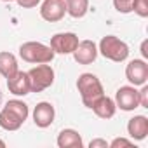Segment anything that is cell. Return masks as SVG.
<instances>
[{
	"label": "cell",
	"mask_w": 148,
	"mask_h": 148,
	"mask_svg": "<svg viewBox=\"0 0 148 148\" xmlns=\"http://www.w3.org/2000/svg\"><path fill=\"white\" fill-rule=\"evenodd\" d=\"M77 89L80 92V98H82V103L91 108L92 103L103 96V86L99 82V79L92 73H82L77 80Z\"/></svg>",
	"instance_id": "6da1fadb"
},
{
	"label": "cell",
	"mask_w": 148,
	"mask_h": 148,
	"mask_svg": "<svg viewBox=\"0 0 148 148\" xmlns=\"http://www.w3.org/2000/svg\"><path fill=\"white\" fill-rule=\"evenodd\" d=\"M19 56L26 63H51L54 59V51L51 45H45L42 42H25L19 47Z\"/></svg>",
	"instance_id": "7a4b0ae2"
},
{
	"label": "cell",
	"mask_w": 148,
	"mask_h": 148,
	"mask_svg": "<svg viewBox=\"0 0 148 148\" xmlns=\"http://www.w3.org/2000/svg\"><path fill=\"white\" fill-rule=\"evenodd\" d=\"M98 52H101L110 61L122 63V61H125L129 58V45L124 40H120V38H117L113 35H106V37L101 38Z\"/></svg>",
	"instance_id": "3957f363"
},
{
	"label": "cell",
	"mask_w": 148,
	"mask_h": 148,
	"mask_svg": "<svg viewBox=\"0 0 148 148\" xmlns=\"http://www.w3.org/2000/svg\"><path fill=\"white\" fill-rule=\"evenodd\" d=\"M32 92H42L54 84V70L47 63H40L28 71Z\"/></svg>",
	"instance_id": "277c9868"
},
{
	"label": "cell",
	"mask_w": 148,
	"mask_h": 148,
	"mask_svg": "<svg viewBox=\"0 0 148 148\" xmlns=\"http://www.w3.org/2000/svg\"><path fill=\"white\" fill-rule=\"evenodd\" d=\"M77 45H79V37L71 32L56 33L54 37H51V49L54 51V54H73Z\"/></svg>",
	"instance_id": "5b68a950"
},
{
	"label": "cell",
	"mask_w": 148,
	"mask_h": 148,
	"mask_svg": "<svg viewBox=\"0 0 148 148\" xmlns=\"http://www.w3.org/2000/svg\"><path fill=\"white\" fill-rule=\"evenodd\" d=\"M115 105H117V108H120L124 112H132L134 108H138L139 106V98H138L136 87L134 86H124V87L117 89Z\"/></svg>",
	"instance_id": "8992f818"
},
{
	"label": "cell",
	"mask_w": 148,
	"mask_h": 148,
	"mask_svg": "<svg viewBox=\"0 0 148 148\" xmlns=\"http://www.w3.org/2000/svg\"><path fill=\"white\" fill-rule=\"evenodd\" d=\"M125 77L134 87L146 84V80H148V64H146V61L145 59L129 61V64L125 66Z\"/></svg>",
	"instance_id": "52a82bcc"
},
{
	"label": "cell",
	"mask_w": 148,
	"mask_h": 148,
	"mask_svg": "<svg viewBox=\"0 0 148 148\" xmlns=\"http://www.w3.org/2000/svg\"><path fill=\"white\" fill-rule=\"evenodd\" d=\"M66 14V4L64 0H44L40 5V16L42 19L49 23L61 21Z\"/></svg>",
	"instance_id": "ba28073f"
},
{
	"label": "cell",
	"mask_w": 148,
	"mask_h": 148,
	"mask_svg": "<svg viewBox=\"0 0 148 148\" xmlns=\"http://www.w3.org/2000/svg\"><path fill=\"white\" fill-rule=\"evenodd\" d=\"M98 58V45L92 40H82L79 42L77 49L73 51V59L79 64H91Z\"/></svg>",
	"instance_id": "9c48e42d"
},
{
	"label": "cell",
	"mask_w": 148,
	"mask_h": 148,
	"mask_svg": "<svg viewBox=\"0 0 148 148\" xmlns=\"http://www.w3.org/2000/svg\"><path fill=\"white\" fill-rule=\"evenodd\" d=\"M7 87L9 92L14 96H26L32 92L30 87V77H28V71H16L12 77L7 79Z\"/></svg>",
	"instance_id": "30bf717a"
},
{
	"label": "cell",
	"mask_w": 148,
	"mask_h": 148,
	"mask_svg": "<svg viewBox=\"0 0 148 148\" xmlns=\"http://www.w3.org/2000/svg\"><path fill=\"white\" fill-rule=\"evenodd\" d=\"M54 115H56L54 106L51 103H47V101H42L33 110V122H35L37 127L45 129V127H49L54 122Z\"/></svg>",
	"instance_id": "8fae6325"
},
{
	"label": "cell",
	"mask_w": 148,
	"mask_h": 148,
	"mask_svg": "<svg viewBox=\"0 0 148 148\" xmlns=\"http://www.w3.org/2000/svg\"><path fill=\"white\" fill-rule=\"evenodd\" d=\"M127 132L132 139L141 141L148 134V119L145 115H134L127 122Z\"/></svg>",
	"instance_id": "7c38bea8"
},
{
	"label": "cell",
	"mask_w": 148,
	"mask_h": 148,
	"mask_svg": "<svg viewBox=\"0 0 148 148\" xmlns=\"http://www.w3.org/2000/svg\"><path fill=\"white\" fill-rule=\"evenodd\" d=\"M91 110H92L99 119H112V117L115 115V112H117V105H115V101H113L112 98H108V96L103 94L101 98H98V99L92 103Z\"/></svg>",
	"instance_id": "4fadbf2b"
},
{
	"label": "cell",
	"mask_w": 148,
	"mask_h": 148,
	"mask_svg": "<svg viewBox=\"0 0 148 148\" xmlns=\"http://www.w3.org/2000/svg\"><path fill=\"white\" fill-rule=\"evenodd\" d=\"M58 146L59 148H82L84 141H82V136L75 129H63L58 134Z\"/></svg>",
	"instance_id": "5bb4252c"
},
{
	"label": "cell",
	"mask_w": 148,
	"mask_h": 148,
	"mask_svg": "<svg viewBox=\"0 0 148 148\" xmlns=\"http://www.w3.org/2000/svg\"><path fill=\"white\" fill-rule=\"evenodd\" d=\"M18 70H19L18 68V59L12 52H7V51L0 52V75L4 79H9Z\"/></svg>",
	"instance_id": "9a60e30c"
},
{
	"label": "cell",
	"mask_w": 148,
	"mask_h": 148,
	"mask_svg": "<svg viewBox=\"0 0 148 148\" xmlns=\"http://www.w3.org/2000/svg\"><path fill=\"white\" fill-rule=\"evenodd\" d=\"M21 125H23V120L18 115H14L7 108H2V112H0V127L4 131H18Z\"/></svg>",
	"instance_id": "2e32d148"
},
{
	"label": "cell",
	"mask_w": 148,
	"mask_h": 148,
	"mask_svg": "<svg viewBox=\"0 0 148 148\" xmlns=\"http://www.w3.org/2000/svg\"><path fill=\"white\" fill-rule=\"evenodd\" d=\"M66 4V12L71 18H84L89 11V0H64Z\"/></svg>",
	"instance_id": "e0dca14e"
},
{
	"label": "cell",
	"mask_w": 148,
	"mask_h": 148,
	"mask_svg": "<svg viewBox=\"0 0 148 148\" xmlns=\"http://www.w3.org/2000/svg\"><path fill=\"white\" fill-rule=\"evenodd\" d=\"M4 108H7V110H11L14 115H18L23 122L28 119V115H30V110H28V105L26 103H23L21 99H11V101H7L5 103V106Z\"/></svg>",
	"instance_id": "ac0fdd59"
},
{
	"label": "cell",
	"mask_w": 148,
	"mask_h": 148,
	"mask_svg": "<svg viewBox=\"0 0 148 148\" xmlns=\"http://www.w3.org/2000/svg\"><path fill=\"white\" fill-rule=\"evenodd\" d=\"M132 11L139 18H148V0H132Z\"/></svg>",
	"instance_id": "d6986e66"
},
{
	"label": "cell",
	"mask_w": 148,
	"mask_h": 148,
	"mask_svg": "<svg viewBox=\"0 0 148 148\" xmlns=\"http://www.w3.org/2000/svg\"><path fill=\"white\" fill-rule=\"evenodd\" d=\"M113 5L119 12L122 14H127V12H132V0H113Z\"/></svg>",
	"instance_id": "ffe728a7"
},
{
	"label": "cell",
	"mask_w": 148,
	"mask_h": 148,
	"mask_svg": "<svg viewBox=\"0 0 148 148\" xmlns=\"http://www.w3.org/2000/svg\"><path fill=\"white\" fill-rule=\"evenodd\" d=\"M138 98H139V106L148 108V86L146 84H143L141 89L138 91Z\"/></svg>",
	"instance_id": "44dd1931"
},
{
	"label": "cell",
	"mask_w": 148,
	"mask_h": 148,
	"mask_svg": "<svg viewBox=\"0 0 148 148\" xmlns=\"http://www.w3.org/2000/svg\"><path fill=\"white\" fill-rule=\"evenodd\" d=\"M132 145V141L131 139H127V138H115L112 143H108V146L110 148H119V146H131Z\"/></svg>",
	"instance_id": "7402d4cb"
},
{
	"label": "cell",
	"mask_w": 148,
	"mask_h": 148,
	"mask_svg": "<svg viewBox=\"0 0 148 148\" xmlns=\"http://www.w3.org/2000/svg\"><path fill=\"white\" fill-rule=\"evenodd\" d=\"M16 2L23 7V9H32V7H37L40 4V0H16Z\"/></svg>",
	"instance_id": "603a6c76"
},
{
	"label": "cell",
	"mask_w": 148,
	"mask_h": 148,
	"mask_svg": "<svg viewBox=\"0 0 148 148\" xmlns=\"http://www.w3.org/2000/svg\"><path fill=\"white\" fill-rule=\"evenodd\" d=\"M89 148H108V143L105 141V139H92L91 143H89Z\"/></svg>",
	"instance_id": "cb8c5ba5"
},
{
	"label": "cell",
	"mask_w": 148,
	"mask_h": 148,
	"mask_svg": "<svg viewBox=\"0 0 148 148\" xmlns=\"http://www.w3.org/2000/svg\"><path fill=\"white\" fill-rule=\"evenodd\" d=\"M141 54H143L145 59H148V40H143V44H141Z\"/></svg>",
	"instance_id": "d4e9b609"
},
{
	"label": "cell",
	"mask_w": 148,
	"mask_h": 148,
	"mask_svg": "<svg viewBox=\"0 0 148 148\" xmlns=\"http://www.w3.org/2000/svg\"><path fill=\"white\" fill-rule=\"evenodd\" d=\"M4 146H5V143H4L2 139H0V148H4Z\"/></svg>",
	"instance_id": "484cf974"
},
{
	"label": "cell",
	"mask_w": 148,
	"mask_h": 148,
	"mask_svg": "<svg viewBox=\"0 0 148 148\" xmlns=\"http://www.w3.org/2000/svg\"><path fill=\"white\" fill-rule=\"evenodd\" d=\"M4 2H16V0H4Z\"/></svg>",
	"instance_id": "4316f807"
},
{
	"label": "cell",
	"mask_w": 148,
	"mask_h": 148,
	"mask_svg": "<svg viewBox=\"0 0 148 148\" xmlns=\"http://www.w3.org/2000/svg\"><path fill=\"white\" fill-rule=\"evenodd\" d=\"M0 101H2V89H0Z\"/></svg>",
	"instance_id": "83f0119b"
}]
</instances>
